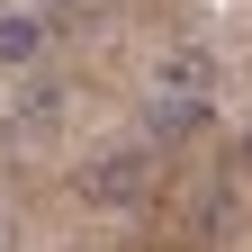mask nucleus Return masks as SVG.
Wrapping results in <instances>:
<instances>
[{"instance_id":"1","label":"nucleus","mask_w":252,"mask_h":252,"mask_svg":"<svg viewBox=\"0 0 252 252\" xmlns=\"http://www.w3.org/2000/svg\"><path fill=\"white\" fill-rule=\"evenodd\" d=\"M144 189H153V153H135V144H126V153H99V162L81 171V198L90 207H135Z\"/></svg>"},{"instance_id":"2","label":"nucleus","mask_w":252,"mask_h":252,"mask_svg":"<svg viewBox=\"0 0 252 252\" xmlns=\"http://www.w3.org/2000/svg\"><path fill=\"white\" fill-rule=\"evenodd\" d=\"M144 126H153V144H180V135H198V126H207V99H198V90H153Z\"/></svg>"},{"instance_id":"3","label":"nucleus","mask_w":252,"mask_h":252,"mask_svg":"<svg viewBox=\"0 0 252 252\" xmlns=\"http://www.w3.org/2000/svg\"><path fill=\"white\" fill-rule=\"evenodd\" d=\"M45 45V18H0V63H27Z\"/></svg>"},{"instance_id":"4","label":"nucleus","mask_w":252,"mask_h":252,"mask_svg":"<svg viewBox=\"0 0 252 252\" xmlns=\"http://www.w3.org/2000/svg\"><path fill=\"white\" fill-rule=\"evenodd\" d=\"M207 81H216L207 54H171V63H162V90H198V99H207Z\"/></svg>"},{"instance_id":"5","label":"nucleus","mask_w":252,"mask_h":252,"mask_svg":"<svg viewBox=\"0 0 252 252\" xmlns=\"http://www.w3.org/2000/svg\"><path fill=\"white\" fill-rule=\"evenodd\" d=\"M243 162H252V135H243Z\"/></svg>"}]
</instances>
